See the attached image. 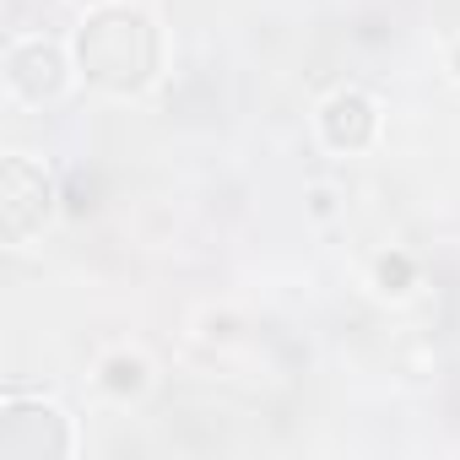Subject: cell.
<instances>
[{
  "mask_svg": "<svg viewBox=\"0 0 460 460\" xmlns=\"http://www.w3.org/2000/svg\"><path fill=\"white\" fill-rule=\"evenodd\" d=\"M98 385H103L114 401H136V395H146V385H152V363H146L141 352H109V358L98 363Z\"/></svg>",
  "mask_w": 460,
  "mask_h": 460,
  "instance_id": "obj_6",
  "label": "cell"
},
{
  "mask_svg": "<svg viewBox=\"0 0 460 460\" xmlns=\"http://www.w3.org/2000/svg\"><path fill=\"white\" fill-rule=\"evenodd\" d=\"M55 211H60V190L49 168L22 152H6V163H0V239L12 250H28L33 239L49 234Z\"/></svg>",
  "mask_w": 460,
  "mask_h": 460,
  "instance_id": "obj_2",
  "label": "cell"
},
{
  "mask_svg": "<svg viewBox=\"0 0 460 460\" xmlns=\"http://www.w3.org/2000/svg\"><path fill=\"white\" fill-rule=\"evenodd\" d=\"M449 76H455V82H460V39H455V44H449Z\"/></svg>",
  "mask_w": 460,
  "mask_h": 460,
  "instance_id": "obj_8",
  "label": "cell"
},
{
  "mask_svg": "<svg viewBox=\"0 0 460 460\" xmlns=\"http://www.w3.org/2000/svg\"><path fill=\"white\" fill-rule=\"evenodd\" d=\"M374 282H379V293L401 298V293L411 288V261H406V255H385V261L374 266Z\"/></svg>",
  "mask_w": 460,
  "mask_h": 460,
  "instance_id": "obj_7",
  "label": "cell"
},
{
  "mask_svg": "<svg viewBox=\"0 0 460 460\" xmlns=\"http://www.w3.org/2000/svg\"><path fill=\"white\" fill-rule=\"evenodd\" d=\"M314 130H320V141H325L331 152H341V157L368 152L374 136H379V103H374L363 87H336V93L320 103Z\"/></svg>",
  "mask_w": 460,
  "mask_h": 460,
  "instance_id": "obj_5",
  "label": "cell"
},
{
  "mask_svg": "<svg viewBox=\"0 0 460 460\" xmlns=\"http://www.w3.org/2000/svg\"><path fill=\"white\" fill-rule=\"evenodd\" d=\"M76 60L55 39H12L6 44V93L22 109H49L71 93Z\"/></svg>",
  "mask_w": 460,
  "mask_h": 460,
  "instance_id": "obj_4",
  "label": "cell"
},
{
  "mask_svg": "<svg viewBox=\"0 0 460 460\" xmlns=\"http://www.w3.org/2000/svg\"><path fill=\"white\" fill-rule=\"evenodd\" d=\"M76 422L66 406L44 395H6L0 401V460H71Z\"/></svg>",
  "mask_w": 460,
  "mask_h": 460,
  "instance_id": "obj_3",
  "label": "cell"
},
{
  "mask_svg": "<svg viewBox=\"0 0 460 460\" xmlns=\"http://www.w3.org/2000/svg\"><path fill=\"white\" fill-rule=\"evenodd\" d=\"M76 76L103 98H141L163 76V28L146 6L103 0L71 33Z\"/></svg>",
  "mask_w": 460,
  "mask_h": 460,
  "instance_id": "obj_1",
  "label": "cell"
}]
</instances>
